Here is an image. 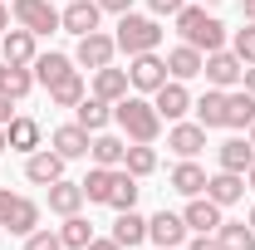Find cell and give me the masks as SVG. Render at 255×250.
I'll list each match as a JSON object with an SVG mask.
<instances>
[{
	"mask_svg": "<svg viewBox=\"0 0 255 250\" xmlns=\"http://www.w3.org/2000/svg\"><path fill=\"white\" fill-rule=\"evenodd\" d=\"M113 123L123 127L132 142H157V132H162V113L152 108V98H137V94H128L113 103Z\"/></svg>",
	"mask_w": 255,
	"mask_h": 250,
	"instance_id": "6da1fadb",
	"label": "cell"
},
{
	"mask_svg": "<svg viewBox=\"0 0 255 250\" xmlns=\"http://www.w3.org/2000/svg\"><path fill=\"white\" fill-rule=\"evenodd\" d=\"M177 34H182V44L201 49V54H211V49L226 44V25L216 15H206L201 5H182V10H177Z\"/></svg>",
	"mask_w": 255,
	"mask_h": 250,
	"instance_id": "7a4b0ae2",
	"label": "cell"
},
{
	"mask_svg": "<svg viewBox=\"0 0 255 250\" xmlns=\"http://www.w3.org/2000/svg\"><path fill=\"white\" fill-rule=\"evenodd\" d=\"M113 39H118V49H123L128 59H132V54H152L162 44V25L152 15H132V10H128V15H118V34H113Z\"/></svg>",
	"mask_w": 255,
	"mask_h": 250,
	"instance_id": "3957f363",
	"label": "cell"
},
{
	"mask_svg": "<svg viewBox=\"0 0 255 250\" xmlns=\"http://www.w3.org/2000/svg\"><path fill=\"white\" fill-rule=\"evenodd\" d=\"M0 226L10 236H30V231H39V206L30 196H15V191L0 187Z\"/></svg>",
	"mask_w": 255,
	"mask_h": 250,
	"instance_id": "277c9868",
	"label": "cell"
},
{
	"mask_svg": "<svg viewBox=\"0 0 255 250\" xmlns=\"http://www.w3.org/2000/svg\"><path fill=\"white\" fill-rule=\"evenodd\" d=\"M167 79H172V74H167V59H157V49H152V54H132V64H128V84H132L137 94H157Z\"/></svg>",
	"mask_w": 255,
	"mask_h": 250,
	"instance_id": "5b68a950",
	"label": "cell"
},
{
	"mask_svg": "<svg viewBox=\"0 0 255 250\" xmlns=\"http://www.w3.org/2000/svg\"><path fill=\"white\" fill-rule=\"evenodd\" d=\"M10 10H15V20L30 34H54L59 30V10L49 0H10Z\"/></svg>",
	"mask_w": 255,
	"mask_h": 250,
	"instance_id": "8992f818",
	"label": "cell"
},
{
	"mask_svg": "<svg viewBox=\"0 0 255 250\" xmlns=\"http://www.w3.org/2000/svg\"><path fill=\"white\" fill-rule=\"evenodd\" d=\"M201 74H206V84H211V89H236V84L246 79V64L236 59L231 49H211L206 64H201Z\"/></svg>",
	"mask_w": 255,
	"mask_h": 250,
	"instance_id": "52a82bcc",
	"label": "cell"
},
{
	"mask_svg": "<svg viewBox=\"0 0 255 250\" xmlns=\"http://www.w3.org/2000/svg\"><path fill=\"white\" fill-rule=\"evenodd\" d=\"M113 54H118V39L113 34H79V49H74V64H84V69H103V64H113Z\"/></svg>",
	"mask_w": 255,
	"mask_h": 250,
	"instance_id": "ba28073f",
	"label": "cell"
},
{
	"mask_svg": "<svg viewBox=\"0 0 255 250\" xmlns=\"http://www.w3.org/2000/svg\"><path fill=\"white\" fill-rule=\"evenodd\" d=\"M152 108H157L167 123H182V118L191 113V94H187V84H182V79H167L157 94H152Z\"/></svg>",
	"mask_w": 255,
	"mask_h": 250,
	"instance_id": "9c48e42d",
	"label": "cell"
},
{
	"mask_svg": "<svg viewBox=\"0 0 255 250\" xmlns=\"http://www.w3.org/2000/svg\"><path fill=\"white\" fill-rule=\"evenodd\" d=\"M98 20H103L98 0H69V5L59 10V30H69V34H94Z\"/></svg>",
	"mask_w": 255,
	"mask_h": 250,
	"instance_id": "30bf717a",
	"label": "cell"
},
{
	"mask_svg": "<svg viewBox=\"0 0 255 250\" xmlns=\"http://www.w3.org/2000/svg\"><path fill=\"white\" fill-rule=\"evenodd\" d=\"M147 241L157 250H177L182 241H187V221L177 216V211H157V216L147 221Z\"/></svg>",
	"mask_w": 255,
	"mask_h": 250,
	"instance_id": "8fae6325",
	"label": "cell"
},
{
	"mask_svg": "<svg viewBox=\"0 0 255 250\" xmlns=\"http://www.w3.org/2000/svg\"><path fill=\"white\" fill-rule=\"evenodd\" d=\"M182 221H187V231H196V236H216V226H221V206L201 191V196H191V201H187Z\"/></svg>",
	"mask_w": 255,
	"mask_h": 250,
	"instance_id": "7c38bea8",
	"label": "cell"
},
{
	"mask_svg": "<svg viewBox=\"0 0 255 250\" xmlns=\"http://www.w3.org/2000/svg\"><path fill=\"white\" fill-rule=\"evenodd\" d=\"M25 177H30L34 187H54L64 177V157L54 152V147H39V152L25 157Z\"/></svg>",
	"mask_w": 255,
	"mask_h": 250,
	"instance_id": "4fadbf2b",
	"label": "cell"
},
{
	"mask_svg": "<svg viewBox=\"0 0 255 250\" xmlns=\"http://www.w3.org/2000/svg\"><path fill=\"white\" fill-rule=\"evenodd\" d=\"M0 59L10 64V69H30L34 64V34L20 25V30H5L0 34Z\"/></svg>",
	"mask_w": 255,
	"mask_h": 250,
	"instance_id": "5bb4252c",
	"label": "cell"
},
{
	"mask_svg": "<svg viewBox=\"0 0 255 250\" xmlns=\"http://www.w3.org/2000/svg\"><path fill=\"white\" fill-rule=\"evenodd\" d=\"M54 152L64 157V162H74V157H89V142H94V132L89 127H79V123H64V127H54Z\"/></svg>",
	"mask_w": 255,
	"mask_h": 250,
	"instance_id": "9a60e30c",
	"label": "cell"
},
{
	"mask_svg": "<svg viewBox=\"0 0 255 250\" xmlns=\"http://www.w3.org/2000/svg\"><path fill=\"white\" fill-rule=\"evenodd\" d=\"M34 84H44V89H54L59 79H69L74 74V59L69 54H59V49H49V54H34Z\"/></svg>",
	"mask_w": 255,
	"mask_h": 250,
	"instance_id": "2e32d148",
	"label": "cell"
},
{
	"mask_svg": "<svg viewBox=\"0 0 255 250\" xmlns=\"http://www.w3.org/2000/svg\"><path fill=\"white\" fill-rule=\"evenodd\" d=\"M206 196L226 211V206H236V201L246 196V177H241V172H216V177H206Z\"/></svg>",
	"mask_w": 255,
	"mask_h": 250,
	"instance_id": "e0dca14e",
	"label": "cell"
},
{
	"mask_svg": "<svg viewBox=\"0 0 255 250\" xmlns=\"http://www.w3.org/2000/svg\"><path fill=\"white\" fill-rule=\"evenodd\" d=\"M167 147H172L177 157H196L201 147H206V127H201V123H172Z\"/></svg>",
	"mask_w": 255,
	"mask_h": 250,
	"instance_id": "ac0fdd59",
	"label": "cell"
},
{
	"mask_svg": "<svg viewBox=\"0 0 255 250\" xmlns=\"http://www.w3.org/2000/svg\"><path fill=\"white\" fill-rule=\"evenodd\" d=\"M216 162H221V172H251V162H255V147L246 142V137H226L221 147H216Z\"/></svg>",
	"mask_w": 255,
	"mask_h": 250,
	"instance_id": "d6986e66",
	"label": "cell"
},
{
	"mask_svg": "<svg viewBox=\"0 0 255 250\" xmlns=\"http://www.w3.org/2000/svg\"><path fill=\"white\" fill-rule=\"evenodd\" d=\"M128 69H113V64H103V69H94V94L103 98V103H118V98H128Z\"/></svg>",
	"mask_w": 255,
	"mask_h": 250,
	"instance_id": "ffe728a7",
	"label": "cell"
},
{
	"mask_svg": "<svg viewBox=\"0 0 255 250\" xmlns=\"http://www.w3.org/2000/svg\"><path fill=\"white\" fill-rule=\"evenodd\" d=\"M201 64H206V54H201V49H191V44H177V49L167 54V74L187 84V79H196V74H201Z\"/></svg>",
	"mask_w": 255,
	"mask_h": 250,
	"instance_id": "44dd1931",
	"label": "cell"
},
{
	"mask_svg": "<svg viewBox=\"0 0 255 250\" xmlns=\"http://www.w3.org/2000/svg\"><path fill=\"white\" fill-rule=\"evenodd\" d=\"M167 182H172V191H182V196H201V191H206V172H201L191 157H182V162L172 167Z\"/></svg>",
	"mask_w": 255,
	"mask_h": 250,
	"instance_id": "7402d4cb",
	"label": "cell"
},
{
	"mask_svg": "<svg viewBox=\"0 0 255 250\" xmlns=\"http://www.w3.org/2000/svg\"><path fill=\"white\" fill-rule=\"evenodd\" d=\"M137 177H132V172H128V167H113V191H108V206H113V211H132V206H137Z\"/></svg>",
	"mask_w": 255,
	"mask_h": 250,
	"instance_id": "603a6c76",
	"label": "cell"
},
{
	"mask_svg": "<svg viewBox=\"0 0 255 250\" xmlns=\"http://www.w3.org/2000/svg\"><path fill=\"white\" fill-rule=\"evenodd\" d=\"M74 113H79L74 123H79V127H89V132H103V127L113 123V103H103V98H98V94H94V98L84 94V103H79Z\"/></svg>",
	"mask_w": 255,
	"mask_h": 250,
	"instance_id": "cb8c5ba5",
	"label": "cell"
},
{
	"mask_svg": "<svg viewBox=\"0 0 255 250\" xmlns=\"http://www.w3.org/2000/svg\"><path fill=\"white\" fill-rule=\"evenodd\" d=\"M191 108H196V123L201 127H226V89H206Z\"/></svg>",
	"mask_w": 255,
	"mask_h": 250,
	"instance_id": "d4e9b609",
	"label": "cell"
},
{
	"mask_svg": "<svg viewBox=\"0 0 255 250\" xmlns=\"http://www.w3.org/2000/svg\"><path fill=\"white\" fill-rule=\"evenodd\" d=\"M5 137H10V152H39V123L34 118H10V127H5Z\"/></svg>",
	"mask_w": 255,
	"mask_h": 250,
	"instance_id": "484cf974",
	"label": "cell"
},
{
	"mask_svg": "<svg viewBox=\"0 0 255 250\" xmlns=\"http://www.w3.org/2000/svg\"><path fill=\"white\" fill-rule=\"evenodd\" d=\"M113 241H118L123 250L142 246V241H147V221L137 216V211H118V221H113Z\"/></svg>",
	"mask_w": 255,
	"mask_h": 250,
	"instance_id": "4316f807",
	"label": "cell"
},
{
	"mask_svg": "<svg viewBox=\"0 0 255 250\" xmlns=\"http://www.w3.org/2000/svg\"><path fill=\"white\" fill-rule=\"evenodd\" d=\"M89 152H94V167H123L128 142H123V137H113V132H94Z\"/></svg>",
	"mask_w": 255,
	"mask_h": 250,
	"instance_id": "83f0119b",
	"label": "cell"
},
{
	"mask_svg": "<svg viewBox=\"0 0 255 250\" xmlns=\"http://www.w3.org/2000/svg\"><path fill=\"white\" fill-rule=\"evenodd\" d=\"M79 206H84V187H79V182H54V187H49V211H54V216H74V211H79Z\"/></svg>",
	"mask_w": 255,
	"mask_h": 250,
	"instance_id": "f1b7e54d",
	"label": "cell"
},
{
	"mask_svg": "<svg viewBox=\"0 0 255 250\" xmlns=\"http://www.w3.org/2000/svg\"><path fill=\"white\" fill-rule=\"evenodd\" d=\"M216 246L221 250H255L251 221H221V226H216Z\"/></svg>",
	"mask_w": 255,
	"mask_h": 250,
	"instance_id": "f546056e",
	"label": "cell"
},
{
	"mask_svg": "<svg viewBox=\"0 0 255 250\" xmlns=\"http://www.w3.org/2000/svg\"><path fill=\"white\" fill-rule=\"evenodd\" d=\"M255 123V94H226V127H251Z\"/></svg>",
	"mask_w": 255,
	"mask_h": 250,
	"instance_id": "4dcf8cb0",
	"label": "cell"
},
{
	"mask_svg": "<svg viewBox=\"0 0 255 250\" xmlns=\"http://www.w3.org/2000/svg\"><path fill=\"white\" fill-rule=\"evenodd\" d=\"M59 241H64V250H89V241H94V226L79 216H64V226H59Z\"/></svg>",
	"mask_w": 255,
	"mask_h": 250,
	"instance_id": "1f68e13d",
	"label": "cell"
},
{
	"mask_svg": "<svg viewBox=\"0 0 255 250\" xmlns=\"http://www.w3.org/2000/svg\"><path fill=\"white\" fill-rule=\"evenodd\" d=\"M84 94H89V89H84V79H79V69H74L69 79H59V84L49 89V103H54V108H79Z\"/></svg>",
	"mask_w": 255,
	"mask_h": 250,
	"instance_id": "d6a6232c",
	"label": "cell"
},
{
	"mask_svg": "<svg viewBox=\"0 0 255 250\" xmlns=\"http://www.w3.org/2000/svg\"><path fill=\"white\" fill-rule=\"evenodd\" d=\"M123 167L132 172V177H152L157 172V152H152V142H132L123 152Z\"/></svg>",
	"mask_w": 255,
	"mask_h": 250,
	"instance_id": "836d02e7",
	"label": "cell"
},
{
	"mask_svg": "<svg viewBox=\"0 0 255 250\" xmlns=\"http://www.w3.org/2000/svg\"><path fill=\"white\" fill-rule=\"evenodd\" d=\"M84 201H98V206H108V191H113V167H94L84 182Z\"/></svg>",
	"mask_w": 255,
	"mask_h": 250,
	"instance_id": "e575fe53",
	"label": "cell"
},
{
	"mask_svg": "<svg viewBox=\"0 0 255 250\" xmlns=\"http://www.w3.org/2000/svg\"><path fill=\"white\" fill-rule=\"evenodd\" d=\"M231 54H236L241 64H255V25L236 30V39H231Z\"/></svg>",
	"mask_w": 255,
	"mask_h": 250,
	"instance_id": "d590c367",
	"label": "cell"
},
{
	"mask_svg": "<svg viewBox=\"0 0 255 250\" xmlns=\"http://www.w3.org/2000/svg\"><path fill=\"white\" fill-rule=\"evenodd\" d=\"M34 89V69H10V79H5V94L10 98H25Z\"/></svg>",
	"mask_w": 255,
	"mask_h": 250,
	"instance_id": "8d00e7d4",
	"label": "cell"
},
{
	"mask_svg": "<svg viewBox=\"0 0 255 250\" xmlns=\"http://www.w3.org/2000/svg\"><path fill=\"white\" fill-rule=\"evenodd\" d=\"M25 250H64V241H59V231H30Z\"/></svg>",
	"mask_w": 255,
	"mask_h": 250,
	"instance_id": "74e56055",
	"label": "cell"
},
{
	"mask_svg": "<svg viewBox=\"0 0 255 250\" xmlns=\"http://www.w3.org/2000/svg\"><path fill=\"white\" fill-rule=\"evenodd\" d=\"M147 5H152V15H177L187 0H147Z\"/></svg>",
	"mask_w": 255,
	"mask_h": 250,
	"instance_id": "f35d334b",
	"label": "cell"
},
{
	"mask_svg": "<svg viewBox=\"0 0 255 250\" xmlns=\"http://www.w3.org/2000/svg\"><path fill=\"white\" fill-rule=\"evenodd\" d=\"M98 10H113V15H128V10H132V0H98Z\"/></svg>",
	"mask_w": 255,
	"mask_h": 250,
	"instance_id": "ab89813d",
	"label": "cell"
},
{
	"mask_svg": "<svg viewBox=\"0 0 255 250\" xmlns=\"http://www.w3.org/2000/svg\"><path fill=\"white\" fill-rule=\"evenodd\" d=\"M10 103H15V98L0 94V127H10V118H15V108H10Z\"/></svg>",
	"mask_w": 255,
	"mask_h": 250,
	"instance_id": "60d3db41",
	"label": "cell"
},
{
	"mask_svg": "<svg viewBox=\"0 0 255 250\" xmlns=\"http://www.w3.org/2000/svg\"><path fill=\"white\" fill-rule=\"evenodd\" d=\"M187 250H221V246H216V236H196Z\"/></svg>",
	"mask_w": 255,
	"mask_h": 250,
	"instance_id": "b9f144b4",
	"label": "cell"
},
{
	"mask_svg": "<svg viewBox=\"0 0 255 250\" xmlns=\"http://www.w3.org/2000/svg\"><path fill=\"white\" fill-rule=\"evenodd\" d=\"M89 250H123V246H118V241L108 236V241H89Z\"/></svg>",
	"mask_w": 255,
	"mask_h": 250,
	"instance_id": "7bdbcfd3",
	"label": "cell"
},
{
	"mask_svg": "<svg viewBox=\"0 0 255 250\" xmlns=\"http://www.w3.org/2000/svg\"><path fill=\"white\" fill-rule=\"evenodd\" d=\"M241 84H246V94H255V64H246V79Z\"/></svg>",
	"mask_w": 255,
	"mask_h": 250,
	"instance_id": "ee69618b",
	"label": "cell"
},
{
	"mask_svg": "<svg viewBox=\"0 0 255 250\" xmlns=\"http://www.w3.org/2000/svg\"><path fill=\"white\" fill-rule=\"evenodd\" d=\"M241 10H246V25H255V0H241Z\"/></svg>",
	"mask_w": 255,
	"mask_h": 250,
	"instance_id": "f6af8a7d",
	"label": "cell"
},
{
	"mask_svg": "<svg viewBox=\"0 0 255 250\" xmlns=\"http://www.w3.org/2000/svg\"><path fill=\"white\" fill-rule=\"evenodd\" d=\"M5 79H10V64L0 59V94H5Z\"/></svg>",
	"mask_w": 255,
	"mask_h": 250,
	"instance_id": "bcb514c9",
	"label": "cell"
},
{
	"mask_svg": "<svg viewBox=\"0 0 255 250\" xmlns=\"http://www.w3.org/2000/svg\"><path fill=\"white\" fill-rule=\"evenodd\" d=\"M10 30V10H5V5H0V34Z\"/></svg>",
	"mask_w": 255,
	"mask_h": 250,
	"instance_id": "7dc6e473",
	"label": "cell"
},
{
	"mask_svg": "<svg viewBox=\"0 0 255 250\" xmlns=\"http://www.w3.org/2000/svg\"><path fill=\"white\" fill-rule=\"evenodd\" d=\"M246 187H251V191H255V162H251V172H246Z\"/></svg>",
	"mask_w": 255,
	"mask_h": 250,
	"instance_id": "c3c4849f",
	"label": "cell"
},
{
	"mask_svg": "<svg viewBox=\"0 0 255 250\" xmlns=\"http://www.w3.org/2000/svg\"><path fill=\"white\" fill-rule=\"evenodd\" d=\"M246 142H251V147H255V123H251V127H246Z\"/></svg>",
	"mask_w": 255,
	"mask_h": 250,
	"instance_id": "681fc988",
	"label": "cell"
},
{
	"mask_svg": "<svg viewBox=\"0 0 255 250\" xmlns=\"http://www.w3.org/2000/svg\"><path fill=\"white\" fill-rule=\"evenodd\" d=\"M5 147H10V137H5V127H0V152H5Z\"/></svg>",
	"mask_w": 255,
	"mask_h": 250,
	"instance_id": "f907efd6",
	"label": "cell"
},
{
	"mask_svg": "<svg viewBox=\"0 0 255 250\" xmlns=\"http://www.w3.org/2000/svg\"><path fill=\"white\" fill-rule=\"evenodd\" d=\"M246 221H251V231H255V206H251V216H246Z\"/></svg>",
	"mask_w": 255,
	"mask_h": 250,
	"instance_id": "816d5d0a",
	"label": "cell"
},
{
	"mask_svg": "<svg viewBox=\"0 0 255 250\" xmlns=\"http://www.w3.org/2000/svg\"><path fill=\"white\" fill-rule=\"evenodd\" d=\"M206 5H221V0H206Z\"/></svg>",
	"mask_w": 255,
	"mask_h": 250,
	"instance_id": "f5cc1de1",
	"label": "cell"
},
{
	"mask_svg": "<svg viewBox=\"0 0 255 250\" xmlns=\"http://www.w3.org/2000/svg\"><path fill=\"white\" fill-rule=\"evenodd\" d=\"M64 5H69V0H64Z\"/></svg>",
	"mask_w": 255,
	"mask_h": 250,
	"instance_id": "db71d44e",
	"label": "cell"
},
{
	"mask_svg": "<svg viewBox=\"0 0 255 250\" xmlns=\"http://www.w3.org/2000/svg\"><path fill=\"white\" fill-rule=\"evenodd\" d=\"M177 250H182V246H177Z\"/></svg>",
	"mask_w": 255,
	"mask_h": 250,
	"instance_id": "11a10c76",
	"label": "cell"
}]
</instances>
